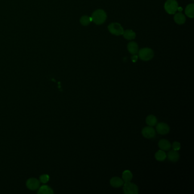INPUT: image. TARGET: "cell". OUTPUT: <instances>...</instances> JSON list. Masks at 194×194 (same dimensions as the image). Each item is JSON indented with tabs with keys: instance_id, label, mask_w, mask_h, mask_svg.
Wrapping results in <instances>:
<instances>
[{
	"instance_id": "cell-1",
	"label": "cell",
	"mask_w": 194,
	"mask_h": 194,
	"mask_svg": "<svg viewBox=\"0 0 194 194\" xmlns=\"http://www.w3.org/2000/svg\"><path fill=\"white\" fill-rule=\"evenodd\" d=\"M92 21H93L96 24H103L107 19V14L102 9L96 10L93 13L92 17Z\"/></svg>"
},
{
	"instance_id": "cell-2",
	"label": "cell",
	"mask_w": 194,
	"mask_h": 194,
	"mask_svg": "<svg viewBox=\"0 0 194 194\" xmlns=\"http://www.w3.org/2000/svg\"><path fill=\"white\" fill-rule=\"evenodd\" d=\"M138 55L142 61H150L154 57V52L151 49L144 48L139 51Z\"/></svg>"
},
{
	"instance_id": "cell-3",
	"label": "cell",
	"mask_w": 194,
	"mask_h": 194,
	"mask_svg": "<svg viewBox=\"0 0 194 194\" xmlns=\"http://www.w3.org/2000/svg\"><path fill=\"white\" fill-rule=\"evenodd\" d=\"M178 4L175 0H167L165 4L166 11L170 14H175L178 10Z\"/></svg>"
},
{
	"instance_id": "cell-4",
	"label": "cell",
	"mask_w": 194,
	"mask_h": 194,
	"mask_svg": "<svg viewBox=\"0 0 194 194\" xmlns=\"http://www.w3.org/2000/svg\"><path fill=\"white\" fill-rule=\"evenodd\" d=\"M124 192L125 194H137L138 188L137 186L130 182H125L123 187Z\"/></svg>"
},
{
	"instance_id": "cell-5",
	"label": "cell",
	"mask_w": 194,
	"mask_h": 194,
	"mask_svg": "<svg viewBox=\"0 0 194 194\" xmlns=\"http://www.w3.org/2000/svg\"><path fill=\"white\" fill-rule=\"evenodd\" d=\"M110 33L115 36H121L124 33V29L121 25L119 23H112L108 26Z\"/></svg>"
},
{
	"instance_id": "cell-6",
	"label": "cell",
	"mask_w": 194,
	"mask_h": 194,
	"mask_svg": "<svg viewBox=\"0 0 194 194\" xmlns=\"http://www.w3.org/2000/svg\"><path fill=\"white\" fill-rule=\"evenodd\" d=\"M142 134L146 138H152L156 135V131L153 126H146L142 130Z\"/></svg>"
},
{
	"instance_id": "cell-7",
	"label": "cell",
	"mask_w": 194,
	"mask_h": 194,
	"mask_svg": "<svg viewBox=\"0 0 194 194\" xmlns=\"http://www.w3.org/2000/svg\"><path fill=\"white\" fill-rule=\"evenodd\" d=\"M156 130L158 133L162 135H165L169 133L170 127L166 123L159 122L158 124H157Z\"/></svg>"
},
{
	"instance_id": "cell-8",
	"label": "cell",
	"mask_w": 194,
	"mask_h": 194,
	"mask_svg": "<svg viewBox=\"0 0 194 194\" xmlns=\"http://www.w3.org/2000/svg\"><path fill=\"white\" fill-rule=\"evenodd\" d=\"M27 188L31 190H36L39 187L40 182L36 178H30L26 182Z\"/></svg>"
},
{
	"instance_id": "cell-9",
	"label": "cell",
	"mask_w": 194,
	"mask_h": 194,
	"mask_svg": "<svg viewBox=\"0 0 194 194\" xmlns=\"http://www.w3.org/2000/svg\"><path fill=\"white\" fill-rule=\"evenodd\" d=\"M110 185L115 188H119L121 187L124 184V181L119 177H113L110 181Z\"/></svg>"
},
{
	"instance_id": "cell-10",
	"label": "cell",
	"mask_w": 194,
	"mask_h": 194,
	"mask_svg": "<svg viewBox=\"0 0 194 194\" xmlns=\"http://www.w3.org/2000/svg\"><path fill=\"white\" fill-rule=\"evenodd\" d=\"M158 146L161 149V150H162L163 151H167V150H170L171 145L169 141L163 139V140H161L159 141Z\"/></svg>"
},
{
	"instance_id": "cell-11",
	"label": "cell",
	"mask_w": 194,
	"mask_h": 194,
	"mask_svg": "<svg viewBox=\"0 0 194 194\" xmlns=\"http://www.w3.org/2000/svg\"><path fill=\"white\" fill-rule=\"evenodd\" d=\"M167 158L169 161L172 162H176L179 159V154L177 151L172 150L168 153Z\"/></svg>"
},
{
	"instance_id": "cell-12",
	"label": "cell",
	"mask_w": 194,
	"mask_h": 194,
	"mask_svg": "<svg viewBox=\"0 0 194 194\" xmlns=\"http://www.w3.org/2000/svg\"><path fill=\"white\" fill-rule=\"evenodd\" d=\"M128 50L132 54H135L138 52V45L135 42H130L128 45Z\"/></svg>"
},
{
	"instance_id": "cell-13",
	"label": "cell",
	"mask_w": 194,
	"mask_h": 194,
	"mask_svg": "<svg viewBox=\"0 0 194 194\" xmlns=\"http://www.w3.org/2000/svg\"><path fill=\"white\" fill-rule=\"evenodd\" d=\"M174 21L178 24H183L186 22V17L181 13H178L174 15Z\"/></svg>"
},
{
	"instance_id": "cell-14",
	"label": "cell",
	"mask_w": 194,
	"mask_h": 194,
	"mask_svg": "<svg viewBox=\"0 0 194 194\" xmlns=\"http://www.w3.org/2000/svg\"><path fill=\"white\" fill-rule=\"evenodd\" d=\"M146 122L150 126H154L157 124V119L154 115H149L146 119Z\"/></svg>"
},
{
	"instance_id": "cell-15",
	"label": "cell",
	"mask_w": 194,
	"mask_h": 194,
	"mask_svg": "<svg viewBox=\"0 0 194 194\" xmlns=\"http://www.w3.org/2000/svg\"><path fill=\"white\" fill-rule=\"evenodd\" d=\"M132 178H133V175L130 171L125 170L123 172L122 175V179L124 182H130Z\"/></svg>"
},
{
	"instance_id": "cell-16",
	"label": "cell",
	"mask_w": 194,
	"mask_h": 194,
	"mask_svg": "<svg viewBox=\"0 0 194 194\" xmlns=\"http://www.w3.org/2000/svg\"><path fill=\"white\" fill-rule=\"evenodd\" d=\"M54 193L52 190L46 185L42 186L40 187L38 194H52Z\"/></svg>"
},
{
	"instance_id": "cell-17",
	"label": "cell",
	"mask_w": 194,
	"mask_h": 194,
	"mask_svg": "<svg viewBox=\"0 0 194 194\" xmlns=\"http://www.w3.org/2000/svg\"><path fill=\"white\" fill-rule=\"evenodd\" d=\"M124 37L128 40H132L135 38V33L132 30H126L123 33Z\"/></svg>"
},
{
	"instance_id": "cell-18",
	"label": "cell",
	"mask_w": 194,
	"mask_h": 194,
	"mask_svg": "<svg viewBox=\"0 0 194 194\" xmlns=\"http://www.w3.org/2000/svg\"><path fill=\"white\" fill-rule=\"evenodd\" d=\"M185 13L187 16L190 18H194V5L193 3L187 5L186 8Z\"/></svg>"
},
{
	"instance_id": "cell-19",
	"label": "cell",
	"mask_w": 194,
	"mask_h": 194,
	"mask_svg": "<svg viewBox=\"0 0 194 194\" xmlns=\"http://www.w3.org/2000/svg\"><path fill=\"white\" fill-rule=\"evenodd\" d=\"M166 157L167 155L166 153L162 150H158L155 154V158L158 161H163L166 158Z\"/></svg>"
},
{
	"instance_id": "cell-20",
	"label": "cell",
	"mask_w": 194,
	"mask_h": 194,
	"mask_svg": "<svg viewBox=\"0 0 194 194\" xmlns=\"http://www.w3.org/2000/svg\"><path fill=\"white\" fill-rule=\"evenodd\" d=\"M81 24L83 26H87L89 24L92 22V18L91 17L87 16V15H84L81 17L80 20Z\"/></svg>"
},
{
	"instance_id": "cell-21",
	"label": "cell",
	"mask_w": 194,
	"mask_h": 194,
	"mask_svg": "<svg viewBox=\"0 0 194 194\" xmlns=\"http://www.w3.org/2000/svg\"><path fill=\"white\" fill-rule=\"evenodd\" d=\"M49 180V176L48 175H43L40 177V181L43 183H46L48 182Z\"/></svg>"
},
{
	"instance_id": "cell-22",
	"label": "cell",
	"mask_w": 194,
	"mask_h": 194,
	"mask_svg": "<svg viewBox=\"0 0 194 194\" xmlns=\"http://www.w3.org/2000/svg\"><path fill=\"white\" fill-rule=\"evenodd\" d=\"M172 148H173V150H174L175 151H178V150H180L181 144L178 142H174L172 144Z\"/></svg>"
},
{
	"instance_id": "cell-23",
	"label": "cell",
	"mask_w": 194,
	"mask_h": 194,
	"mask_svg": "<svg viewBox=\"0 0 194 194\" xmlns=\"http://www.w3.org/2000/svg\"><path fill=\"white\" fill-rule=\"evenodd\" d=\"M137 57L136 55H135V56H134V57H132V60H133V61H137Z\"/></svg>"
}]
</instances>
